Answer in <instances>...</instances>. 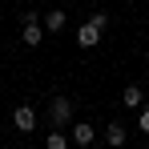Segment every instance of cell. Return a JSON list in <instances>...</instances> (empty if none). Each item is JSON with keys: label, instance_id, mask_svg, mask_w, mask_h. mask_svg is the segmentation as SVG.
Masks as SVG:
<instances>
[{"label": "cell", "instance_id": "obj_1", "mask_svg": "<svg viewBox=\"0 0 149 149\" xmlns=\"http://www.w3.org/2000/svg\"><path fill=\"white\" fill-rule=\"evenodd\" d=\"M49 121H52V129H65V125L73 121V101H69V97H52V105H49Z\"/></svg>", "mask_w": 149, "mask_h": 149}, {"label": "cell", "instance_id": "obj_2", "mask_svg": "<svg viewBox=\"0 0 149 149\" xmlns=\"http://www.w3.org/2000/svg\"><path fill=\"white\" fill-rule=\"evenodd\" d=\"M20 40H24L28 49H36V45L45 40V20H36V16L28 12V16H24V28H20Z\"/></svg>", "mask_w": 149, "mask_h": 149}, {"label": "cell", "instance_id": "obj_3", "mask_svg": "<svg viewBox=\"0 0 149 149\" xmlns=\"http://www.w3.org/2000/svg\"><path fill=\"white\" fill-rule=\"evenodd\" d=\"M12 125H16L20 133H32V129L40 125V117H36L32 105H16V109H12Z\"/></svg>", "mask_w": 149, "mask_h": 149}, {"label": "cell", "instance_id": "obj_4", "mask_svg": "<svg viewBox=\"0 0 149 149\" xmlns=\"http://www.w3.org/2000/svg\"><path fill=\"white\" fill-rule=\"evenodd\" d=\"M101 32H105V28H101L97 20H85V24L77 28V45H81V49H97V45H101Z\"/></svg>", "mask_w": 149, "mask_h": 149}, {"label": "cell", "instance_id": "obj_5", "mask_svg": "<svg viewBox=\"0 0 149 149\" xmlns=\"http://www.w3.org/2000/svg\"><path fill=\"white\" fill-rule=\"evenodd\" d=\"M69 137H73V145H85V149H93V141H97V129H93L89 121H77Z\"/></svg>", "mask_w": 149, "mask_h": 149}, {"label": "cell", "instance_id": "obj_6", "mask_svg": "<svg viewBox=\"0 0 149 149\" xmlns=\"http://www.w3.org/2000/svg\"><path fill=\"white\" fill-rule=\"evenodd\" d=\"M105 145H109V149L129 145V133H125V125H121V121H109V125H105Z\"/></svg>", "mask_w": 149, "mask_h": 149}, {"label": "cell", "instance_id": "obj_7", "mask_svg": "<svg viewBox=\"0 0 149 149\" xmlns=\"http://www.w3.org/2000/svg\"><path fill=\"white\" fill-rule=\"evenodd\" d=\"M121 105H125V109H141V105H145V89H141V85H125Z\"/></svg>", "mask_w": 149, "mask_h": 149}, {"label": "cell", "instance_id": "obj_8", "mask_svg": "<svg viewBox=\"0 0 149 149\" xmlns=\"http://www.w3.org/2000/svg\"><path fill=\"white\" fill-rule=\"evenodd\" d=\"M45 149H73V137H65V129H52L45 137Z\"/></svg>", "mask_w": 149, "mask_h": 149}, {"label": "cell", "instance_id": "obj_9", "mask_svg": "<svg viewBox=\"0 0 149 149\" xmlns=\"http://www.w3.org/2000/svg\"><path fill=\"white\" fill-rule=\"evenodd\" d=\"M61 28H65V12H61V8L45 12V32H61Z\"/></svg>", "mask_w": 149, "mask_h": 149}, {"label": "cell", "instance_id": "obj_10", "mask_svg": "<svg viewBox=\"0 0 149 149\" xmlns=\"http://www.w3.org/2000/svg\"><path fill=\"white\" fill-rule=\"evenodd\" d=\"M137 129H141V133L149 137V101L141 105V113H137Z\"/></svg>", "mask_w": 149, "mask_h": 149}, {"label": "cell", "instance_id": "obj_11", "mask_svg": "<svg viewBox=\"0 0 149 149\" xmlns=\"http://www.w3.org/2000/svg\"><path fill=\"white\" fill-rule=\"evenodd\" d=\"M16 4H28V0H16Z\"/></svg>", "mask_w": 149, "mask_h": 149}, {"label": "cell", "instance_id": "obj_12", "mask_svg": "<svg viewBox=\"0 0 149 149\" xmlns=\"http://www.w3.org/2000/svg\"><path fill=\"white\" fill-rule=\"evenodd\" d=\"M73 149H85V145H73Z\"/></svg>", "mask_w": 149, "mask_h": 149}, {"label": "cell", "instance_id": "obj_13", "mask_svg": "<svg viewBox=\"0 0 149 149\" xmlns=\"http://www.w3.org/2000/svg\"><path fill=\"white\" fill-rule=\"evenodd\" d=\"M145 149H149V145H145Z\"/></svg>", "mask_w": 149, "mask_h": 149}]
</instances>
